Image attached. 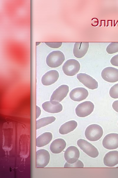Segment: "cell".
I'll return each mask as SVG.
<instances>
[{
  "label": "cell",
  "mask_w": 118,
  "mask_h": 178,
  "mask_svg": "<svg viewBox=\"0 0 118 178\" xmlns=\"http://www.w3.org/2000/svg\"><path fill=\"white\" fill-rule=\"evenodd\" d=\"M65 60V56L63 53L59 50H55L47 55L46 63L49 67L54 68L60 66Z\"/></svg>",
  "instance_id": "6da1fadb"
},
{
  "label": "cell",
  "mask_w": 118,
  "mask_h": 178,
  "mask_svg": "<svg viewBox=\"0 0 118 178\" xmlns=\"http://www.w3.org/2000/svg\"><path fill=\"white\" fill-rule=\"evenodd\" d=\"M103 134L102 127L96 124H91L88 126L85 132L86 137L91 141H96L99 140Z\"/></svg>",
  "instance_id": "7a4b0ae2"
},
{
  "label": "cell",
  "mask_w": 118,
  "mask_h": 178,
  "mask_svg": "<svg viewBox=\"0 0 118 178\" xmlns=\"http://www.w3.org/2000/svg\"><path fill=\"white\" fill-rule=\"evenodd\" d=\"M80 68L79 62L77 60L69 59L67 60L62 66V70L64 73L66 75L70 76H73L77 74Z\"/></svg>",
  "instance_id": "3957f363"
},
{
  "label": "cell",
  "mask_w": 118,
  "mask_h": 178,
  "mask_svg": "<svg viewBox=\"0 0 118 178\" xmlns=\"http://www.w3.org/2000/svg\"><path fill=\"white\" fill-rule=\"evenodd\" d=\"M77 143L80 148L90 157L95 158L98 156L99 152L97 149L87 141L80 139L77 141Z\"/></svg>",
  "instance_id": "277c9868"
},
{
  "label": "cell",
  "mask_w": 118,
  "mask_h": 178,
  "mask_svg": "<svg viewBox=\"0 0 118 178\" xmlns=\"http://www.w3.org/2000/svg\"><path fill=\"white\" fill-rule=\"evenodd\" d=\"M94 105L90 101H86L79 104L75 109L76 115L81 117H84L89 115L93 111Z\"/></svg>",
  "instance_id": "5b68a950"
},
{
  "label": "cell",
  "mask_w": 118,
  "mask_h": 178,
  "mask_svg": "<svg viewBox=\"0 0 118 178\" xmlns=\"http://www.w3.org/2000/svg\"><path fill=\"white\" fill-rule=\"evenodd\" d=\"M36 168H44L48 164L50 160V155L47 150L42 149L36 152Z\"/></svg>",
  "instance_id": "8992f818"
},
{
  "label": "cell",
  "mask_w": 118,
  "mask_h": 178,
  "mask_svg": "<svg viewBox=\"0 0 118 178\" xmlns=\"http://www.w3.org/2000/svg\"><path fill=\"white\" fill-rule=\"evenodd\" d=\"M101 76L103 80L107 82H117L118 81V69L110 66L106 67L102 70Z\"/></svg>",
  "instance_id": "52a82bcc"
},
{
  "label": "cell",
  "mask_w": 118,
  "mask_h": 178,
  "mask_svg": "<svg viewBox=\"0 0 118 178\" xmlns=\"http://www.w3.org/2000/svg\"><path fill=\"white\" fill-rule=\"evenodd\" d=\"M77 78L78 80L88 88L94 90L98 87V82L90 76L85 73L77 74Z\"/></svg>",
  "instance_id": "ba28073f"
},
{
  "label": "cell",
  "mask_w": 118,
  "mask_h": 178,
  "mask_svg": "<svg viewBox=\"0 0 118 178\" xmlns=\"http://www.w3.org/2000/svg\"><path fill=\"white\" fill-rule=\"evenodd\" d=\"M102 145L108 150H113L118 148V134L110 133L106 135L102 141Z\"/></svg>",
  "instance_id": "9c48e42d"
},
{
  "label": "cell",
  "mask_w": 118,
  "mask_h": 178,
  "mask_svg": "<svg viewBox=\"0 0 118 178\" xmlns=\"http://www.w3.org/2000/svg\"><path fill=\"white\" fill-rule=\"evenodd\" d=\"M69 88L68 85H62L59 87L53 93L50 98V101L60 102L65 97L68 92Z\"/></svg>",
  "instance_id": "30bf717a"
},
{
  "label": "cell",
  "mask_w": 118,
  "mask_h": 178,
  "mask_svg": "<svg viewBox=\"0 0 118 178\" xmlns=\"http://www.w3.org/2000/svg\"><path fill=\"white\" fill-rule=\"evenodd\" d=\"M80 152L78 149L75 146H70L65 150L64 157L68 163L72 164L76 162L80 156Z\"/></svg>",
  "instance_id": "8fae6325"
},
{
  "label": "cell",
  "mask_w": 118,
  "mask_h": 178,
  "mask_svg": "<svg viewBox=\"0 0 118 178\" xmlns=\"http://www.w3.org/2000/svg\"><path fill=\"white\" fill-rule=\"evenodd\" d=\"M88 95L87 90L84 88L78 87L73 89L70 93L69 96L74 101H80L85 99Z\"/></svg>",
  "instance_id": "7c38bea8"
},
{
  "label": "cell",
  "mask_w": 118,
  "mask_h": 178,
  "mask_svg": "<svg viewBox=\"0 0 118 178\" xmlns=\"http://www.w3.org/2000/svg\"><path fill=\"white\" fill-rule=\"evenodd\" d=\"M89 47L88 42H75L73 50L74 56L78 58H82L87 53Z\"/></svg>",
  "instance_id": "4fadbf2b"
},
{
  "label": "cell",
  "mask_w": 118,
  "mask_h": 178,
  "mask_svg": "<svg viewBox=\"0 0 118 178\" xmlns=\"http://www.w3.org/2000/svg\"><path fill=\"white\" fill-rule=\"evenodd\" d=\"M59 77L58 71L55 70H51L45 73L41 79L42 84L44 85H50L55 83Z\"/></svg>",
  "instance_id": "5bb4252c"
},
{
  "label": "cell",
  "mask_w": 118,
  "mask_h": 178,
  "mask_svg": "<svg viewBox=\"0 0 118 178\" xmlns=\"http://www.w3.org/2000/svg\"><path fill=\"white\" fill-rule=\"evenodd\" d=\"M43 109L46 112L52 113H55L61 112L63 109L62 105L57 101H47L42 104Z\"/></svg>",
  "instance_id": "9a60e30c"
},
{
  "label": "cell",
  "mask_w": 118,
  "mask_h": 178,
  "mask_svg": "<svg viewBox=\"0 0 118 178\" xmlns=\"http://www.w3.org/2000/svg\"><path fill=\"white\" fill-rule=\"evenodd\" d=\"M104 164L108 167H112L118 164V151H110L105 155L103 160Z\"/></svg>",
  "instance_id": "2e32d148"
},
{
  "label": "cell",
  "mask_w": 118,
  "mask_h": 178,
  "mask_svg": "<svg viewBox=\"0 0 118 178\" xmlns=\"http://www.w3.org/2000/svg\"><path fill=\"white\" fill-rule=\"evenodd\" d=\"M66 145V142L63 139L61 138L56 139L51 144L50 150L53 153L58 154L64 149Z\"/></svg>",
  "instance_id": "e0dca14e"
},
{
  "label": "cell",
  "mask_w": 118,
  "mask_h": 178,
  "mask_svg": "<svg viewBox=\"0 0 118 178\" xmlns=\"http://www.w3.org/2000/svg\"><path fill=\"white\" fill-rule=\"evenodd\" d=\"M53 138L52 134L50 132H45L41 134L36 139V146L40 147L48 144Z\"/></svg>",
  "instance_id": "ac0fdd59"
},
{
  "label": "cell",
  "mask_w": 118,
  "mask_h": 178,
  "mask_svg": "<svg viewBox=\"0 0 118 178\" xmlns=\"http://www.w3.org/2000/svg\"><path fill=\"white\" fill-rule=\"evenodd\" d=\"M77 122L74 120H71L65 122L60 127L59 131L62 135L67 134L73 131L77 127Z\"/></svg>",
  "instance_id": "d6986e66"
},
{
  "label": "cell",
  "mask_w": 118,
  "mask_h": 178,
  "mask_svg": "<svg viewBox=\"0 0 118 178\" xmlns=\"http://www.w3.org/2000/svg\"><path fill=\"white\" fill-rule=\"evenodd\" d=\"M55 119V117L54 116L47 117L39 119L36 121V129L52 123Z\"/></svg>",
  "instance_id": "ffe728a7"
},
{
  "label": "cell",
  "mask_w": 118,
  "mask_h": 178,
  "mask_svg": "<svg viewBox=\"0 0 118 178\" xmlns=\"http://www.w3.org/2000/svg\"><path fill=\"white\" fill-rule=\"evenodd\" d=\"M106 51L109 54H113L118 52V42H112L107 47Z\"/></svg>",
  "instance_id": "44dd1931"
},
{
  "label": "cell",
  "mask_w": 118,
  "mask_h": 178,
  "mask_svg": "<svg viewBox=\"0 0 118 178\" xmlns=\"http://www.w3.org/2000/svg\"><path fill=\"white\" fill-rule=\"evenodd\" d=\"M109 95L113 98H118V83L113 85L109 91Z\"/></svg>",
  "instance_id": "7402d4cb"
},
{
  "label": "cell",
  "mask_w": 118,
  "mask_h": 178,
  "mask_svg": "<svg viewBox=\"0 0 118 178\" xmlns=\"http://www.w3.org/2000/svg\"><path fill=\"white\" fill-rule=\"evenodd\" d=\"M84 165L82 162L80 160H78L76 162L72 164H71L66 162L64 166L65 168L77 167L83 168Z\"/></svg>",
  "instance_id": "603a6c76"
},
{
  "label": "cell",
  "mask_w": 118,
  "mask_h": 178,
  "mask_svg": "<svg viewBox=\"0 0 118 178\" xmlns=\"http://www.w3.org/2000/svg\"><path fill=\"white\" fill-rule=\"evenodd\" d=\"M45 44L49 47L52 48H58L61 47L62 42H45Z\"/></svg>",
  "instance_id": "cb8c5ba5"
},
{
  "label": "cell",
  "mask_w": 118,
  "mask_h": 178,
  "mask_svg": "<svg viewBox=\"0 0 118 178\" xmlns=\"http://www.w3.org/2000/svg\"><path fill=\"white\" fill-rule=\"evenodd\" d=\"M110 62L112 65L118 67V54L112 57L110 60Z\"/></svg>",
  "instance_id": "d4e9b609"
},
{
  "label": "cell",
  "mask_w": 118,
  "mask_h": 178,
  "mask_svg": "<svg viewBox=\"0 0 118 178\" xmlns=\"http://www.w3.org/2000/svg\"><path fill=\"white\" fill-rule=\"evenodd\" d=\"M112 107L115 111L118 112V100L114 101L113 102Z\"/></svg>",
  "instance_id": "484cf974"
},
{
  "label": "cell",
  "mask_w": 118,
  "mask_h": 178,
  "mask_svg": "<svg viewBox=\"0 0 118 178\" xmlns=\"http://www.w3.org/2000/svg\"><path fill=\"white\" fill-rule=\"evenodd\" d=\"M36 119L38 118L40 115L41 113V110L37 106H36Z\"/></svg>",
  "instance_id": "4316f807"
},
{
  "label": "cell",
  "mask_w": 118,
  "mask_h": 178,
  "mask_svg": "<svg viewBox=\"0 0 118 178\" xmlns=\"http://www.w3.org/2000/svg\"><path fill=\"white\" fill-rule=\"evenodd\" d=\"M117 167H118V166H117Z\"/></svg>",
  "instance_id": "83f0119b"
},
{
  "label": "cell",
  "mask_w": 118,
  "mask_h": 178,
  "mask_svg": "<svg viewBox=\"0 0 118 178\" xmlns=\"http://www.w3.org/2000/svg\"></svg>",
  "instance_id": "f1b7e54d"
}]
</instances>
